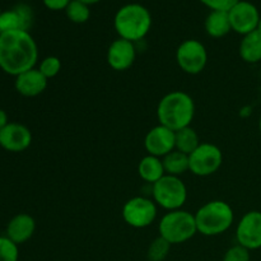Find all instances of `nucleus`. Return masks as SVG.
I'll list each match as a JSON object with an SVG mask.
<instances>
[{
  "label": "nucleus",
  "instance_id": "obj_1",
  "mask_svg": "<svg viewBox=\"0 0 261 261\" xmlns=\"http://www.w3.org/2000/svg\"><path fill=\"white\" fill-rule=\"evenodd\" d=\"M38 47L28 31H9L0 33V69L17 76L36 68Z\"/></svg>",
  "mask_w": 261,
  "mask_h": 261
},
{
  "label": "nucleus",
  "instance_id": "obj_2",
  "mask_svg": "<svg viewBox=\"0 0 261 261\" xmlns=\"http://www.w3.org/2000/svg\"><path fill=\"white\" fill-rule=\"evenodd\" d=\"M195 116V102L193 97L182 91H172L160 99L157 106L158 122L177 132L190 126Z\"/></svg>",
  "mask_w": 261,
  "mask_h": 261
},
{
  "label": "nucleus",
  "instance_id": "obj_3",
  "mask_svg": "<svg viewBox=\"0 0 261 261\" xmlns=\"http://www.w3.org/2000/svg\"><path fill=\"white\" fill-rule=\"evenodd\" d=\"M152 14L139 3L125 4L116 12L114 27L120 38L138 42L149 33L152 28Z\"/></svg>",
  "mask_w": 261,
  "mask_h": 261
},
{
  "label": "nucleus",
  "instance_id": "obj_4",
  "mask_svg": "<svg viewBox=\"0 0 261 261\" xmlns=\"http://www.w3.org/2000/svg\"><path fill=\"white\" fill-rule=\"evenodd\" d=\"M198 233L213 237L228 231L234 222L233 208L224 200H211L194 213Z\"/></svg>",
  "mask_w": 261,
  "mask_h": 261
},
{
  "label": "nucleus",
  "instance_id": "obj_5",
  "mask_svg": "<svg viewBox=\"0 0 261 261\" xmlns=\"http://www.w3.org/2000/svg\"><path fill=\"white\" fill-rule=\"evenodd\" d=\"M158 232L171 245L185 244L198 233L195 216L184 209L167 212L160 219Z\"/></svg>",
  "mask_w": 261,
  "mask_h": 261
},
{
  "label": "nucleus",
  "instance_id": "obj_6",
  "mask_svg": "<svg viewBox=\"0 0 261 261\" xmlns=\"http://www.w3.org/2000/svg\"><path fill=\"white\" fill-rule=\"evenodd\" d=\"M152 199L165 211H178L188 200V188L181 177L165 175L152 185Z\"/></svg>",
  "mask_w": 261,
  "mask_h": 261
},
{
  "label": "nucleus",
  "instance_id": "obj_7",
  "mask_svg": "<svg viewBox=\"0 0 261 261\" xmlns=\"http://www.w3.org/2000/svg\"><path fill=\"white\" fill-rule=\"evenodd\" d=\"M176 63L184 73L198 75L208 64L206 47L195 38L182 41L176 50Z\"/></svg>",
  "mask_w": 261,
  "mask_h": 261
},
{
  "label": "nucleus",
  "instance_id": "obj_8",
  "mask_svg": "<svg viewBox=\"0 0 261 261\" xmlns=\"http://www.w3.org/2000/svg\"><path fill=\"white\" fill-rule=\"evenodd\" d=\"M158 206L153 199L145 196H134L122 205L121 216L125 223L133 228H147L154 223Z\"/></svg>",
  "mask_w": 261,
  "mask_h": 261
},
{
  "label": "nucleus",
  "instance_id": "obj_9",
  "mask_svg": "<svg viewBox=\"0 0 261 261\" xmlns=\"http://www.w3.org/2000/svg\"><path fill=\"white\" fill-rule=\"evenodd\" d=\"M190 172L199 177L214 175L223 163V153L213 143H200L199 147L189 154Z\"/></svg>",
  "mask_w": 261,
  "mask_h": 261
},
{
  "label": "nucleus",
  "instance_id": "obj_10",
  "mask_svg": "<svg viewBox=\"0 0 261 261\" xmlns=\"http://www.w3.org/2000/svg\"><path fill=\"white\" fill-rule=\"evenodd\" d=\"M237 244L249 251L261 249V212L250 211L236 226Z\"/></svg>",
  "mask_w": 261,
  "mask_h": 261
},
{
  "label": "nucleus",
  "instance_id": "obj_11",
  "mask_svg": "<svg viewBox=\"0 0 261 261\" xmlns=\"http://www.w3.org/2000/svg\"><path fill=\"white\" fill-rule=\"evenodd\" d=\"M228 17L232 31L245 36L257 30L261 15L256 5L247 0H240L228 10Z\"/></svg>",
  "mask_w": 261,
  "mask_h": 261
},
{
  "label": "nucleus",
  "instance_id": "obj_12",
  "mask_svg": "<svg viewBox=\"0 0 261 261\" xmlns=\"http://www.w3.org/2000/svg\"><path fill=\"white\" fill-rule=\"evenodd\" d=\"M137 59L135 43L124 38H117L110 43L107 48L106 60L110 68L116 71H125L132 68Z\"/></svg>",
  "mask_w": 261,
  "mask_h": 261
},
{
  "label": "nucleus",
  "instance_id": "obj_13",
  "mask_svg": "<svg viewBox=\"0 0 261 261\" xmlns=\"http://www.w3.org/2000/svg\"><path fill=\"white\" fill-rule=\"evenodd\" d=\"M32 143V133L25 125L9 122L0 130V147L7 152L20 153L28 149Z\"/></svg>",
  "mask_w": 261,
  "mask_h": 261
},
{
  "label": "nucleus",
  "instance_id": "obj_14",
  "mask_svg": "<svg viewBox=\"0 0 261 261\" xmlns=\"http://www.w3.org/2000/svg\"><path fill=\"white\" fill-rule=\"evenodd\" d=\"M144 148L148 154L163 158L175 150V132L158 124L145 135Z\"/></svg>",
  "mask_w": 261,
  "mask_h": 261
},
{
  "label": "nucleus",
  "instance_id": "obj_15",
  "mask_svg": "<svg viewBox=\"0 0 261 261\" xmlns=\"http://www.w3.org/2000/svg\"><path fill=\"white\" fill-rule=\"evenodd\" d=\"M47 83L48 79L38 70V68H33L15 76L14 87L20 96L32 98L42 94L47 88Z\"/></svg>",
  "mask_w": 261,
  "mask_h": 261
},
{
  "label": "nucleus",
  "instance_id": "obj_16",
  "mask_svg": "<svg viewBox=\"0 0 261 261\" xmlns=\"http://www.w3.org/2000/svg\"><path fill=\"white\" fill-rule=\"evenodd\" d=\"M32 9L28 5L20 4L0 13V33L18 30L28 31L32 25Z\"/></svg>",
  "mask_w": 261,
  "mask_h": 261
},
{
  "label": "nucleus",
  "instance_id": "obj_17",
  "mask_svg": "<svg viewBox=\"0 0 261 261\" xmlns=\"http://www.w3.org/2000/svg\"><path fill=\"white\" fill-rule=\"evenodd\" d=\"M36 231V221L27 213H19L13 217L7 226L5 236L18 246L30 241Z\"/></svg>",
  "mask_w": 261,
  "mask_h": 261
},
{
  "label": "nucleus",
  "instance_id": "obj_18",
  "mask_svg": "<svg viewBox=\"0 0 261 261\" xmlns=\"http://www.w3.org/2000/svg\"><path fill=\"white\" fill-rule=\"evenodd\" d=\"M239 54L245 63L256 64L261 61V31L255 30L242 36Z\"/></svg>",
  "mask_w": 261,
  "mask_h": 261
},
{
  "label": "nucleus",
  "instance_id": "obj_19",
  "mask_svg": "<svg viewBox=\"0 0 261 261\" xmlns=\"http://www.w3.org/2000/svg\"><path fill=\"white\" fill-rule=\"evenodd\" d=\"M138 175L144 182L150 184V185L157 182L166 175L162 158L150 154L144 155L138 165Z\"/></svg>",
  "mask_w": 261,
  "mask_h": 261
},
{
  "label": "nucleus",
  "instance_id": "obj_20",
  "mask_svg": "<svg viewBox=\"0 0 261 261\" xmlns=\"http://www.w3.org/2000/svg\"><path fill=\"white\" fill-rule=\"evenodd\" d=\"M204 27L208 36L213 38H222L227 36L232 31L228 12L211 10V13L205 18Z\"/></svg>",
  "mask_w": 261,
  "mask_h": 261
},
{
  "label": "nucleus",
  "instance_id": "obj_21",
  "mask_svg": "<svg viewBox=\"0 0 261 261\" xmlns=\"http://www.w3.org/2000/svg\"><path fill=\"white\" fill-rule=\"evenodd\" d=\"M163 167H165L166 175L177 176L180 177L185 172L190 171V163H189V155L178 150H172L167 155L162 158Z\"/></svg>",
  "mask_w": 261,
  "mask_h": 261
},
{
  "label": "nucleus",
  "instance_id": "obj_22",
  "mask_svg": "<svg viewBox=\"0 0 261 261\" xmlns=\"http://www.w3.org/2000/svg\"><path fill=\"white\" fill-rule=\"evenodd\" d=\"M200 144V139L195 130L191 126L175 132V149L185 154H190Z\"/></svg>",
  "mask_w": 261,
  "mask_h": 261
},
{
  "label": "nucleus",
  "instance_id": "obj_23",
  "mask_svg": "<svg viewBox=\"0 0 261 261\" xmlns=\"http://www.w3.org/2000/svg\"><path fill=\"white\" fill-rule=\"evenodd\" d=\"M65 14L70 22L82 24V23H86L89 19L91 9H89V5L84 4L79 0H71L70 4L66 7Z\"/></svg>",
  "mask_w": 261,
  "mask_h": 261
},
{
  "label": "nucleus",
  "instance_id": "obj_24",
  "mask_svg": "<svg viewBox=\"0 0 261 261\" xmlns=\"http://www.w3.org/2000/svg\"><path fill=\"white\" fill-rule=\"evenodd\" d=\"M172 245L166 241L163 237L158 236L157 239L150 242L147 251V257L149 261H163L170 254V250Z\"/></svg>",
  "mask_w": 261,
  "mask_h": 261
},
{
  "label": "nucleus",
  "instance_id": "obj_25",
  "mask_svg": "<svg viewBox=\"0 0 261 261\" xmlns=\"http://www.w3.org/2000/svg\"><path fill=\"white\" fill-rule=\"evenodd\" d=\"M38 70L43 74L47 79L55 78L61 70V60L58 56H46L38 64Z\"/></svg>",
  "mask_w": 261,
  "mask_h": 261
},
{
  "label": "nucleus",
  "instance_id": "obj_26",
  "mask_svg": "<svg viewBox=\"0 0 261 261\" xmlns=\"http://www.w3.org/2000/svg\"><path fill=\"white\" fill-rule=\"evenodd\" d=\"M19 249L7 236H0V261H18Z\"/></svg>",
  "mask_w": 261,
  "mask_h": 261
},
{
  "label": "nucleus",
  "instance_id": "obj_27",
  "mask_svg": "<svg viewBox=\"0 0 261 261\" xmlns=\"http://www.w3.org/2000/svg\"><path fill=\"white\" fill-rule=\"evenodd\" d=\"M250 259L251 256H250L249 250L237 244L227 250L222 261H250Z\"/></svg>",
  "mask_w": 261,
  "mask_h": 261
},
{
  "label": "nucleus",
  "instance_id": "obj_28",
  "mask_svg": "<svg viewBox=\"0 0 261 261\" xmlns=\"http://www.w3.org/2000/svg\"><path fill=\"white\" fill-rule=\"evenodd\" d=\"M201 4L208 7L211 10H222L228 12L233 5H236L240 0H199Z\"/></svg>",
  "mask_w": 261,
  "mask_h": 261
},
{
  "label": "nucleus",
  "instance_id": "obj_29",
  "mask_svg": "<svg viewBox=\"0 0 261 261\" xmlns=\"http://www.w3.org/2000/svg\"><path fill=\"white\" fill-rule=\"evenodd\" d=\"M42 2L47 9L58 12V10H65L71 0H42Z\"/></svg>",
  "mask_w": 261,
  "mask_h": 261
},
{
  "label": "nucleus",
  "instance_id": "obj_30",
  "mask_svg": "<svg viewBox=\"0 0 261 261\" xmlns=\"http://www.w3.org/2000/svg\"><path fill=\"white\" fill-rule=\"evenodd\" d=\"M9 124V119H8V114L3 109H0V130L4 129L7 125Z\"/></svg>",
  "mask_w": 261,
  "mask_h": 261
},
{
  "label": "nucleus",
  "instance_id": "obj_31",
  "mask_svg": "<svg viewBox=\"0 0 261 261\" xmlns=\"http://www.w3.org/2000/svg\"><path fill=\"white\" fill-rule=\"evenodd\" d=\"M79 2L84 3V4H87V5H92V4H96V3L101 2V0H79Z\"/></svg>",
  "mask_w": 261,
  "mask_h": 261
},
{
  "label": "nucleus",
  "instance_id": "obj_32",
  "mask_svg": "<svg viewBox=\"0 0 261 261\" xmlns=\"http://www.w3.org/2000/svg\"><path fill=\"white\" fill-rule=\"evenodd\" d=\"M257 30L261 31V18H260V20H259V24H257Z\"/></svg>",
  "mask_w": 261,
  "mask_h": 261
},
{
  "label": "nucleus",
  "instance_id": "obj_33",
  "mask_svg": "<svg viewBox=\"0 0 261 261\" xmlns=\"http://www.w3.org/2000/svg\"><path fill=\"white\" fill-rule=\"evenodd\" d=\"M259 130H260V134H261V116H260V120H259Z\"/></svg>",
  "mask_w": 261,
  "mask_h": 261
},
{
  "label": "nucleus",
  "instance_id": "obj_34",
  "mask_svg": "<svg viewBox=\"0 0 261 261\" xmlns=\"http://www.w3.org/2000/svg\"><path fill=\"white\" fill-rule=\"evenodd\" d=\"M0 70H2V69H0Z\"/></svg>",
  "mask_w": 261,
  "mask_h": 261
}]
</instances>
